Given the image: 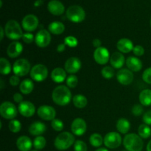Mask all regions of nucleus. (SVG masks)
<instances>
[{
    "label": "nucleus",
    "instance_id": "f257e3e1",
    "mask_svg": "<svg viewBox=\"0 0 151 151\" xmlns=\"http://www.w3.org/2000/svg\"><path fill=\"white\" fill-rule=\"evenodd\" d=\"M52 99L58 106H65L69 104L72 100V92L68 86L60 85L55 87L52 91Z\"/></svg>",
    "mask_w": 151,
    "mask_h": 151
},
{
    "label": "nucleus",
    "instance_id": "f03ea898",
    "mask_svg": "<svg viewBox=\"0 0 151 151\" xmlns=\"http://www.w3.org/2000/svg\"><path fill=\"white\" fill-rule=\"evenodd\" d=\"M75 142V139L73 134L68 131H63L56 137L54 145L58 150H65L69 149Z\"/></svg>",
    "mask_w": 151,
    "mask_h": 151
},
{
    "label": "nucleus",
    "instance_id": "7ed1b4c3",
    "mask_svg": "<svg viewBox=\"0 0 151 151\" xmlns=\"http://www.w3.org/2000/svg\"><path fill=\"white\" fill-rule=\"evenodd\" d=\"M124 147L128 151H142L144 146L142 139L136 134H128L123 139Z\"/></svg>",
    "mask_w": 151,
    "mask_h": 151
},
{
    "label": "nucleus",
    "instance_id": "20e7f679",
    "mask_svg": "<svg viewBox=\"0 0 151 151\" xmlns=\"http://www.w3.org/2000/svg\"><path fill=\"white\" fill-rule=\"evenodd\" d=\"M4 32L5 35L10 40H19L23 36L22 27L19 22L16 20H9L4 26Z\"/></svg>",
    "mask_w": 151,
    "mask_h": 151
},
{
    "label": "nucleus",
    "instance_id": "39448f33",
    "mask_svg": "<svg viewBox=\"0 0 151 151\" xmlns=\"http://www.w3.org/2000/svg\"><path fill=\"white\" fill-rule=\"evenodd\" d=\"M66 17L74 23H81L86 18L85 10L79 5H72L66 10Z\"/></svg>",
    "mask_w": 151,
    "mask_h": 151
},
{
    "label": "nucleus",
    "instance_id": "423d86ee",
    "mask_svg": "<svg viewBox=\"0 0 151 151\" xmlns=\"http://www.w3.org/2000/svg\"><path fill=\"white\" fill-rule=\"evenodd\" d=\"M31 71L30 63L25 58L16 60L13 65V72L19 77H23L27 75Z\"/></svg>",
    "mask_w": 151,
    "mask_h": 151
},
{
    "label": "nucleus",
    "instance_id": "0eeeda50",
    "mask_svg": "<svg viewBox=\"0 0 151 151\" xmlns=\"http://www.w3.org/2000/svg\"><path fill=\"white\" fill-rule=\"evenodd\" d=\"M18 109L11 102L5 101L0 106V114L4 119H14L18 114Z\"/></svg>",
    "mask_w": 151,
    "mask_h": 151
},
{
    "label": "nucleus",
    "instance_id": "6e6552de",
    "mask_svg": "<svg viewBox=\"0 0 151 151\" xmlns=\"http://www.w3.org/2000/svg\"><path fill=\"white\" fill-rule=\"evenodd\" d=\"M48 76V69L47 66L41 63L35 65L31 69L30 77L34 81L42 82L45 81Z\"/></svg>",
    "mask_w": 151,
    "mask_h": 151
},
{
    "label": "nucleus",
    "instance_id": "1a4fd4ad",
    "mask_svg": "<svg viewBox=\"0 0 151 151\" xmlns=\"http://www.w3.org/2000/svg\"><path fill=\"white\" fill-rule=\"evenodd\" d=\"M122 137L117 132H109L105 136L103 143L106 147L110 149L117 148L122 144Z\"/></svg>",
    "mask_w": 151,
    "mask_h": 151
},
{
    "label": "nucleus",
    "instance_id": "9d476101",
    "mask_svg": "<svg viewBox=\"0 0 151 151\" xmlns=\"http://www.w3.org/2000/svg\"><path fill=\"white\" fill-rule=\"evenodd\" d=\"M39 21L38 17L33 14H28L22 21V28L28 32H33L38 27Z\"/></svg>",
    "mask_w": 151,
    "mask_h": 151
},
{
    "label": "nucleus",
    "instance_id": "9b49d317",
    "mask_svg": "<svg viewBox=\"0 0 151 151\" xmlns=\"http://www.w3.org/2000/svg\"><path fill=\"white\" fill-rule=\"evenodd\" d=\"M51 35L47 29H42L38 31L35 37V42L40 48H45L50 45L51 42Z\"/></svg>",
    "mask_w": 151,
    "mask_h": 151
},
{
    "label": "nucleus",
    "instance_id": "f8f14e48",
    "mask_svg": "<svg viewBox=\"0 0 151 151\" xmlns=\"http://www.w3.org/2000/svg\"><path fill=\"white\" fill-rule=\"evenodd\" d=\"M37 114L38 116L44 120L52 121L53 119H55V109L50 106H47V105L41 106L37 110Z\"/></svg>",
    "mask_w": 151,
    "mask_h": 151
},
{
    "label": "nucleus",
    "instance_id": "ddd939ff",
    "mask_svg": "<svg viewBox=\"0 0 151 151\" xmlns=\"http://www.w3.org/2000/svg\"><path fill=\"white\" fill-rule=\"evenodd\" d=\"M110 53L106 47H100L97 48L94 52V59L97 63L105 65L110 60Z\"/></svg>",
    "mask_w": 151,
    "mask_h": 151
},
{
    "label": "nucleus",
    "instance_id": "4468645a",
    "mask_svg": "<svg viewBox=\"0 0 151 151\" xmlns=\"http://www.w3.org/2000/svg\"><path fill=\"white\" fill-rule=\"evenodd\" d=\"M87 125L86 121L82 118H76L73 120L71 125V130L74 135L81 137L86 133Z\"/></svg>",
    "mask_w": 151,
    "mask_h": 151
},
{
    "label": "nucleus",
    "instance_id": "2eb2a0df",
    "mask_svg": "<svg viewBox=\"0 0 151 151\" xmlns=\"http://www.w3.org/2000/svg\"><path fill=\"white\" fill-rule=\"evenodd\" d=\"M82 63L81 60L77 57H71L65 62L64 68L66 72L71 74H75L81 69Z\"/></svg>",
    "mask_w": 151,
    "mask_h": 151
},
{
    "label": "nucleus",
    "instance_id": "dca6fc26",
    "mask_svg": "<svg viewBox=\"0 0 151 151\" xmlns=\"http://www.w3.org/2000/svg\"><path fill=\"white\" fill-rule=\"evenodd\" d=\"M116 79L122 85H130L134 81V74L128 69H121L116 74Z\"/></svg>",
    "mask_w": 151,
    "mask_h": 151
},
{
    "label": "nucleus",
    "instance_id": "f3484780",
    "mask_svg": "<svg viewBox=\"0 0 151 151\" xmlns=\"http://www.w3.org/2000/svg\"><path fill=\"white\" fill-rule=\"evenodd\" d=\"M19 112L24 117H31L35 113V107L32 103L27 100H24L19 105Z\"/></svg>",
    "mask_w": 151,
    "mask_h": 151
},
{
    "label": "nucleus",
    "instance_id": "a211bd4d",
    "mask_svg": "<svg viewBox=\"0 0 151 151\" xmlns=\"http://www.w3.org/2000/svg\"><path fill=\"white\" fill-rule=\"evenodd\" d=\"M23 51V46L19 41H13L9 44L7 49V54L11 58H15L20 55Z\"/></svg>",
    "mask_w": 151,
    "mask_h": 151
},
{
    "label": "nucleus",
    "instance_id": "6ab92c4d",
    "mask_svg": "<svg viewBox=\"0 0 151 151\" xmlns=\"http://www.w3.org/2000/svg\"><path fill=\"white\" fill-rule=\"evenodd\" d=\"M47 8H48L50 13L54 16H60L65 11L64 5L60 1H58V0L50 1L48 3Z\"/></svg>",
    "mask_w": 151,
    "mask_h": 151
},
{
    "label": "nucleus",
    "instance_id": "aec40b11",
    "mask_svg": "<svg viewBox=\"0 0 151 151\" xmlns=\"http://www.w3.org/2000/svg\"><path fill=\"white\" fill-rule=\"evenodd\" d=\"M109 61H110L111 65L113 68H114V69H121L124 66V63L125 62V56L122 52H114L111 55Z\"/></svg>",
    "mask_w": 151,
    "mask_h": 151
},
{
    "label": "nucleus",
    "instance_id": "412c9836",
    "mask_svg": "<svg viewBox=\"0 0 151 151\" xmlns=\"http://www.w3.org/2000/svg\"><path fill=\"white\" fill-rule=\"evenodd\" d=\"M47 130V126L44 122H39V121H36L34 122L29 125V132L31 135L35 136V137H38V136H41Z\"/></svg>",
    "mask_w": 151,
    "mask_h": 151
},
{
    "label": "nucleus",
    "instance_id": "4be33fe9",
    "mask_svg": "<svg viewBox=\"0 0 151 151\" xmlns=\"http://www.w3.org/2000/svg\"><path fill=\"white\" fill-rule=\"evenodd\" d=\"M33 143L30 138L27 136H22L16 140V147L20 151H29Z\"/></svg>",
    "mask_w": 151,
    "mask_h": 151
},
{
    "label": "nucleus",
    "instance_id": "5701e85b",
    "mask_svg": "<svg viewBox=\"0 0 151 151\" xmlns=\"http://www.w3.org/2000/svg\"><path fill=\"white\" fill-rule=\"evenodd\" d=\"M116 47L120 52L127 54L131 51H133L134 46L131 40L124 38H121L118 41L117 44H116Z\"/></svg>",
    "mask_w": 151,
    "mask_h": 151
},
{
    "label": "nucleus",
    "instance_id": "b1692460",
    "mask_svg": "<svg viewBox=\"0 0 151 151\" xmlns=\"http://www.w3.org/2000/svg\"><path fill=\"white\" fill-rule=\"evenodd\" d=\"M126 66L132 72H139L142 68V62L139 58L134 56H130L127 58Z\"/></svg>",
    "mask_w": 151,
    "mask_h": 151
},
{
    "label": "nucleus",
    "instance_id": "393cba45",
    "mask_svg": "<svg viewBox=\"0 0 151 151\" xmlns=\"http://www.w3.org/2000/svg\"><path fill=\"white\" fill-rule=\"evenodd\" d=\"M51 78L56 83H61L66 79V70L60 67L55 68L52 71Z\"/></svg>",
    "mask_w": 151,
    "mask_h": 151
},
{
    "label": "nucleus",
    "instance_id": "a878e982",
    "mask_svg": "<svg viewBox=\"0 0 151 151\" xmlns=\"http://www.w3.org/2000/svg\"><path fill=\"white\" fill-rule=\"evenodd\" d=\"M116 130L122 134H128L131 128V123L125 118H120L117 120L116 125Z\"/></svg>",
    "mask_w": 151,
    "mask_h": 151
},
{
    "label": "nucleus",
    "instance_id": "bb28decb",
    "mask_svg": "<svg viewBox=\"0 0 151 151\" xmlns=\"http://www.w3.org/2000/svg\"><path fill=\"white\" fill-rule=\"evenodd\" d=\"M49 32L54 35H60L65 30V25L60 22H53L49 24Z\"/></svg>",
    "mask_w": 151,
    "mask_h": 151
},
{
    "label": "nucleus",
    "instance_id": "cd10ccee",
    "mask_svg": "<svg viewBox=\"0 0 151 151\" xmlns=\"http://www.w3.org/2000/svg\"><path fill=\"white\" fill-rule=\"evenodd\" d=\"M34 83L32 80L25 79L22 81L19 86V89L20 91L24 94H29L33 91Z\"/></svg>",
    "mask_w": 151,
    "mask_h": 151
},
{
    "label": "nucleus",
    "instance_id": "c85d7f7f",
    "mask_svg": "<svg viewBox=\"0 0 151 151\" xmlns=\"http://www.w3.org/2000/svg\"><path fill=\"white\" fill-rule=\"evenodd\" d=\"M140 104L144 106H151V90L144 89L140 92L139 96Z\"/></svg>",
    "mask_w": 151,
    "mask_h": 151
},
{
    "label": "nucleus",
    "instance_id": "c756f323",
    "mask_svg": "<svg viewBox=\"0 0 151 151\" xmlns=\"http://www.w3.org/2000/svg\"><path fill=\"white\" fill-rule=\"evenodd\" d=\"M74 106L78 109H83L88 104V100L83 94H76L72 98Z\"/></svg>",
    "mask_w": 151,
    "mask_h": 151
},
{
    "label": "nucleus",
    "instance_id": "7c9ffc66",
    "mask_svg": "<svg viewBox=\"0 0 151 151\" xmlns=\"http://www.w3.org/2000/svg\"><path fill=\"white\" fill-rule=\"evenodd\" d=\"M11 64L10 62L4 58H0V73L1 75H8L11 72Z\"/></svg>",
    "mask_w": 151,
    "mask_h": 151
},
{
    "label": "nucleus",
    "instance_id": "2f4dec72",
    "mask_svg": "<svg viewBox=\"0 0 151 151\" xmlns=\"http://www.w3.org/2000/svg\"><path fill=\"white\" fill-rule=\"evenodd\" d=\"M104 138L102 137V136L100 134L94 133L92 134L89 137V142L91 146L94 147H99L103 145Z\"/></svg>",
    "mask_w": 151,
    "mask_h": 151
},
{
    "label": "nucleus",
    "instance_id": "473e14b6",
    "mask_svg": "<svg viewBox=\"0 0 151 151\" xmlns=\"http://www.w3.org/2000/svg\"><path fill=\"white\" fill-rule=\"evenodd\" d=\"M138 134L141 138L147 139L151 136V129L149 125L146 124H142L138 128Z\"/></svg>",
    "mask_w": 151,
    "mask_h": 151
},
{
    "label": "nucleus",
    "instance_id": "72a5a7b5",
    "mask_svg": "<svg viewBox=\"0 0 151 151\" xmlns=\"http://www.w3.org/2000/svg\"><path fill=\"white\" fill-rule=\"evenodd\" d=\"M47 145V140L43 136H38L33 140V146L36 150H42Z\"/></svg>",
    "mask_w": 151,
    "mask_h": 151
},
{
    "label": "nucleus",
    "instance_id": "f704fd0d",
    "mask_svg": "<svg viewBox=\"0 0 151 151\" xmlns=\"http://www.w3.org/2000/svg\"><path fill=\"white\" fill-rule=\"evenodd\" d=\"M8 128L11 132L18 133L22 129V124H21L20 121L17 120V119H12L9 122Z\"/></svg>",
    "mask_w": 151,
    "mask_h": 151
},
{
    "label": "nucleus",
    "instance_id": "c9c22d12",
    "mask_svg": "<svg viewBox=\"0 0 151 151\" xmlns=\"http://www.w3.org/2000/svg\"><path fill=\"white\" fill-rule=\"evenodd\" d=\"M101 74L102 76L106 79H111L114 76V70L111 66H106L102 69Z\"/></svg>",
    "mask_w": 151,
    "mask_h": 151
},
{
    "label": "nucleus",
    "instance_id": "e433bc0d",
    "mask_svg": "<svg viewBox=\"0 0 151 151\" xmlns=\"http://www.w3.org/2000/svg\"><path fill=\"white\" fill-rule=\"evenodd\" d=\"M66 86L69 88H75L78 86V78L75 75H70L67 78H66Z\"/></svg>",
    "mask_w": 151,
    "mask_h": 151
},
{
    "label": "nucleus",
    "instance_id": "4c0bfd02",
    "mask_svg": "<svg viewBox=\"0 0 151 151\" xmlns=\"http://www.w3.org/2000/svg\"><path fill=\"white\" fill-rule=\"evenodd\" d=\"M51 126L55 131H62L64 128V124L60 119H54L51 122Z\"/></svg>",
    "mask_w": 151,
    "mask_h": 151
},
{
    "label": "nucleus",
    "instance_id": "58836bf2",
    "mask_svg": "<svg viewBox=\"0 0 151 151\" xmlns=\"http://www.w3.org/2000/svg\"><path fill=\"white\" fill-rule=\"evenodd\" d=\"M64 44H66V46L74 48V47H76L78 46V41L75 37L69 35V36L66 37L64 38Z\"/></svg>",
    "mask_w": 151,
    "mask_h": 151
},
{
    "label": "nucleus",
    "instance_id": "ea45409f",
    "mask_svg": "<svg viewBox=\"0 0 151 151\" xmlns=\"http://www.w3.org/2000/svg\"><path fill=\"white\" fill-rule=\"evenodd\" d=\"M88 147L87 145L82 140H77L74 144V150L75 151H87Z\"/></svg>",
    "mask_w": 151,
    "mask_h": 151
},
{
    "label": "nucleus",
    "instance_id": "a19ab883",
    "mask_svg": "<svg viewBox=\"0 0 151 151\" xmlns=\"http://www.w3.org/2000/svg\"><path fill=\"white\" fill-rule=\"evenodd\" d=\"M142 80L147 84H151V67L147 68L142 74Z\"/></svg>",
    "mask_w": 151,
    "mask_h": 151
},
{
    "label": "nucleus",
    "instance_id": "79ce46f5",
    "mask_svg": "<svg viewBox=\"0 0 151 151\" xmlns=\"http://www.w3.org/2000/svg\"><path fill=\"white\" fill-rule=\"evenodd\" d=\"M143 111H144V109H143L141 104H136L133 106L131 111H132V114L134 116H139L142 115V114L143 113Z\"/></svg>",
    "mask_w": 151,
    "mask_h": 151
},
{
    "label": "nucleus",
    "instance_id": "37998d69",
    "mask_svg": "<svg viewBox=\"0 0 151 151\" xmlns=\"http://www.w3.org/2000/svg\"><path fill=\"white\" fill-rule=\"evenodd\" d=\"M22 39H23L24 42H25L26 44H31L35 41V36L33 35V34L30 33V32H26V33H24Z\"/></svg>",
    "mask_w": 151,
    "mask_h": 151
},
{
    "label": "nucleus",
    "instance_id": "c03bdc74",
    "mask_svg": "<svg viewBox=\"0 0 151 151\" xmlns=\"http://www.w3.org/2000/svg\"><path fill=\"white\" fill-rule=\"evenodd\" d=\"M133 52L137 57H139V56L143 55L145 54V49L141 45H137L134 47V50H133Z\"/></svg>",
    "mask_w": 151,
    "mask_h": 151
},
{
    "label": "nucleus",
    "instance_id": "a18cd8bd",
    "mask_svg": "<svg viewBox=\"0 0 151 151\" xmlns=\"http://www.w3.org/2000/svg\"><path fill=\"white\" fill-rule=\"evenodd\" d=\"M142 120L146 125H151V110L147 111L142 116Z\"/></svg>",
    "mask_w": 151,
    "mask_h": 151
},
{
    "label": "nucleus",
    "instance_id": "49530a36",
    "mask_svg": "<svg viewBox=\"0 0 151 151\" xmlns=\"http://www.w3.org/2000/svg\"><path fill=\"white\" fill-rule=\"evenodd\" d=\"M9 82H10V84L13 86H16L19 84L20 83V79H19V77L17 76V75H12L10 78V80H9Z\"/></svg>",
    "mask_w": 151,
    "mask_h": 151
},
{
    "label": "nucleus",
    "instance_id": "de8ad7c7",
    "mask_svg": "<svg viewBox=\"0 0 151 151\" xmlns=\"http://www.w3.org/2000/svg\"><path fill=\"white\" fill-rule=\"evenodd\" d=\"M13 100H14L16 103H19V104L24 101L23 96H22L20 93H15V94H13Z\"/></svg>",
    "mask_w": 151,
    "mask_h": 151
},
{
    "label": "nucleus",
    "instance_id": "09e8293b",
    "mask_svg": "<svg viewBox=\"0 0 151 151\" xmlns=\"http://www.w3.org/2000/svg\"><path fill=\"white\" fill-rule=\"evenodd\" d=\"M101 41H100V39H98V38H95V39H94L92 41V45L94 46L96 49L101 47Z\"/></svg>",
    "mask_w": 151,
    "mask_h": 151
},
{
    "label": "nucleus",
    "instance_id": "8fccbe9b",
    "mask_svg": "<svg viewBox=\"0 0 151 151\" xmlns=\"http://www.w3.org/2000/svg\"><path fill=\"white\" fill-rule=\"evenodd\" d=\"M66 50V44L63 43V44H60L59 45H58L57 47V52H63L64 50Z\"/></svg>",
    "mask_w": 151,
    "mask_h": 151
},
{
    "label": "nucleus",
    "instance_id": "3c124183",
    "mask_svg": "<svg viewBox=\"0 0 151 151\" xmlns=\"http://www.w3.org/2000/svg\"><path fill=\"white\" fill-rule=\"evenodd\" d=\"M0 31H1V40L3 39V38H4V35H5V32H4V29L2 27H0Z\"/></svg>",
    "mask_w": 151,
    "mask_h": 151
},
{
    "label": "nucleus",
    "instance_id": "603ef678",
    "mask_svg": "<svg viewBox=\"0 0 151 151\" xmlns=\"http://www.w3.org/2000/svg\"><path fill=\"white\" fill-rule=\"evenodd\" d=\"M147 151H151V140L149 142L147 145Z\"/></svg>",
    "mask_w": 151,
    "mask_h": 151
},
{
    "label": "nucleus",
    "instance_id": "864d4df0",
    "mask_svg": "<svg viewBox=\"0 0 151 151\" xmlns=\"http://www.w3.org/2000/svg\"><path fill=\"white\" fill-rule=\"evenodd\" d=\"M95 151H109V150H107L106 148H104V147H100V148H98Z\"/></svg>",
    "mask_w": 151,
    "mask_h": 151
},
{
    "label": "nucleus",
    "instance_id": "5fc2aeb1",
    "mask_svg": "<svg viewBox=\"0 0 151 151\" xmlns=\"http://www.w3.org/2000/svg\"><path fill=\"white\" fill-rule=\"evenodd\" d=\"M150 27H151V19H150Z\"/></svg>",
    "mask_w": 151,
    "mask_h": 151
},
{
    "label": "nucleus",
    "instance_id": "6e6d98bb",
    "mask_svg": "<svg viewBox=\"0 0 151 151\" xmlns=\"http://www.w3.org/2000/svg\"><path fill=\"white\" fill-rule=\"evenodd\" d=\"M32 151H38V150H32Z\"/></svg>",
    "mask_w": 151,
    "mask_h": 151
}]
</instances>
